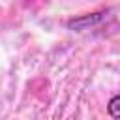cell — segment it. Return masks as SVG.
I'll return each mask as SVG.
<instances>
[{
	"label": "cell",
	"mask_w": 120,
	"mask_h": 120,
	"mask_svg": "<svg viewBox=\"0 0 120 120\" xmlns=\"http://www.w3.org/2000/svg\"><path fill=\"white\" fill-rule=\"evenodd\" d=\"M103 15H105L103 11H98V13H88V15H82V17L69 19V21H68V28L77 30V32L86 30V28H90V26H96V24L103 19Z\"/></svg>",
	"instance_id": "obj_1"
},
{
	"label": "cell",
	"mask_w": 120,
	"mask_h": 120,
	"mask_svg": "<svg viewBox=\"0 0 120 120\" xmlns=\"http://www.w3.org/2000/svg\"><path fill=\"white\" fill-rule=\"evenodd\" d=\"M107 112L111 118L120 120V94H114L109 101H107Z\"/></svg>",
	"instance_id": "obj_2"
}]
</instances>
